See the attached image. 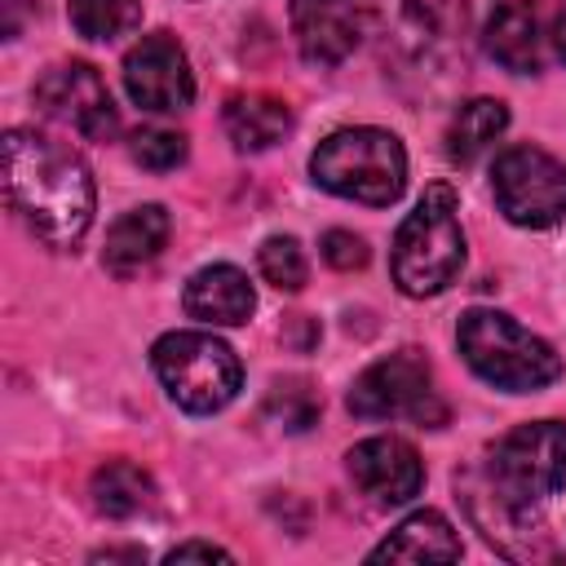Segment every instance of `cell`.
Returning <instances> with one entry per match:
<instances>
[{
	"label": "cell",
	"instance_id": "1",
	"mask_svg": "<svg viewBox=\"0 0 566 566\" xmlns=\"http://www.w3.org/2000/svg\"><path fill=\"white\" fill-rule=\"evenodd\" d=\"M566 482V424L562 420H531L509 429L486 460L464 473L460 491L491 544L509 553V535L544 539L539 509L562 491Z\"/></svg>",
	"mask_w": 566,
	"mask_h": 566
},
{
	"label": "cell",
	"instance_id": "2",
	"mask_svg": "<svg viewBox=\"0 0 566 566\" xmlns=\"http://www.w3.org/2000/svg\"><path fill=\"white\" fill-rule=\"evenodd\" d=\"M4 195L22 226L53 252H75L97 208L88 164L35 128L4 133Z\"/></svg>",
	"mask_w": 566,
	"mask_h": 566
},
{
	"label": "cell",
	"instance_id": "3",
	"mask_svg": "<svg viewBox=\"0 0 566 566\" xmlns=\"http://www.w3.org/2000/svg\"><path fill=\"white\" fill-rule=\"evenodd\" d=\"M389 270L402 296H438L447 292L460 270H464V230H460V203L447 181L424 186L416 208L402 217L394 248H389Z\"/></svg>",
	"mask_w": 566,
	"mask_h": 566
},
{
	"label": "cell",
	"instance_id": "4",
	"mask_svg": "<svg viewBox=\"0 0 566 566\" xmlns=\"http://www.w3.org/2000/svg\"><path fill=\"white\" fill-rule=\"evenodd\" d=\"M455 345L469 371L504 394H535L562 376L557 349L504 310H464L455 323Z\"/></svg>",
	"mask_w": 566,
	"mask_h": 566
},
{
	"label": "cell",
	"instance_id": "5",
	"mask_svg": "<svg viewBox=\"0 0 566 566\" xmlns=\"http://www.w3.org/2000/svg\"><path fill=\"white\" fill-rule=\"evenodd\" d=\"M310 177L327 195H340V199H354L367 208H385L407 186V150L394 133L371 128V124L336 128L314 146Z\"/></svg>",
	"mask_w": 566,
	"mask_h": 566
},
{
	"label": "cell",
	"instance_id": "6",
	"mask_svg": "<svg viewBox=\"0 0 566 566\" xmlns=\"http://www.w3.org/2000/svg\"><path fill=\"white\" fill-rule=\"evenodd\" d=\"M150 367L168 398L190 416H212L234 402L243 367L234 349L212 332H168L150 345Z\"/></svg>",
	"mask_w": 566,
	"mask_h": 566
},
{
	"label": "cell",
	"instance_id": "7",
	"mask_svg": "<svg viewBox=\"0 0 566 566\" xmlns=\"http://www.w3.org/2000/svg\"><path fill=\"white\" fill-rule=\"evenodd\" d=\"M345 402L358 420H411L420 429H438L447 420V402L438 398L433 367L420 349H398L363 367Z\"/></svg>",
	"mask_w": 566,
	"mask_h": 566
},
{
	"label": "cell",
	"instance_id": "8",
	"mask_svg": "<svg viewBox=\"0 0 566 566\" xmlns=\"http://www.w3.org/2000/svg\"><path fill=\"white\" fill-rule=\"evenodd\" d=\"M363 31L376 35L385 57L407 66H433L455 49L464 27L460 0H358Z\"/></svg>",
	"mask_w": 566,
	"mask_h": 566
},
{
	"label": "cell",
	"instance_id": "9",
	"mask_svg": "<svg viewBox=\"0 0 566 566\" xmlns=\"http://www.w3.org/2000/svg\"><path fill=\"white\" fill-rule=\"evenodd\" d=\"M495 208L522 230H553L566 221V164L539 146H509L491 164Z\"/></svg>",
	"mask_w": 566,
	"mask_h": 566
},
{
	"label": "cell",
	"instance_id": "10",
	"mask_svg": "<svg viewBox=\"0 0 566 566\" xmlns=\"http://www.w3.org/2000/svg\"><path fill=\"white\" fill-rule=\"evenodd\" d=\"M35 106L40 115L66 124L71 133L88 142H111L119 133V111L102 84V75L88 62H57L35 80Z\"/></svg>",
	"mask_w": 566,
	"mask_h": 566
},
{
	"label": "cell",
	"instance_id": "11",
	"mask_svg": "<svg viewBox=\"0 0 566 566\" xmlns=\"http://www.w3.org/2000/svg\"><path fill=\"white\" fill-rule=\"evenodd\" d=\"M124 88L150 115H177V111H186L195 102V75H190L186 49L168 31L142 35L124 53Z\"/></svg>",
	"mask_w": 566,
	"mask_h": 566
},
{
	"label": "cell",
	"instance_id": "12",
	"mask_svg": "<svg viewBox=\"0 0 566 566\" xmlns=\"http://www.w3.org/2000/svg\"><path fill=\"white\" fill-rule=\"evenodd\" d=\"M345 469H349L354 486H358L371 504H380V509L407 504V500H416L420 486H424V464H420L416 447L402 442V438H394V433L363 438L358 447H349Z\"/></svg>",
	"mask_w": 566,
	"mask_h": 566
},
{
	"label": "cell",
	"instance_id": "13",
	"mask_svg": "<svg viewBox=\"0 0 566 566\" xmlns=\"http://www.w3.org/2000/svg\"><path fill=\"white\" fill-rule=\"evenodd\" d=\"M287 18L301 57L314 66H340L367 35L358 0H292Z\"/></svg>",
	"mask_w": 566,
	"mask_h": 566
},
{
	"label": "cell",
	"instance_id": "14",
	"mask_svg": "<svg viewBox=\"0 0 566 566\" xmlns=\"http://www.w3.org/2000/svg\"><path fill=\"white\" fill-rule=\"evenodd\" d=\"M482 44L513 75L544 71V13H539V4L535 0H500L486 13Z\"/></svg>",
	"mask_w": 566,
	"mask_h": 566
},
{
	"label": "cell",
	"instance_id": "15",
	"mask_svg": "<svg viewBox=\"0 0 566 566\" xmlns=\"http://www.w3.org/2000/svg\"><path fill=\"white\" fill-rule=\"evenodd\" d=\"M186 314L208 323V327H239L252 318L256 310V292L248 283V274L239 265H203L190 274L186 283V296H181Z\"/></svg>",
	"mask_w": 566,
	"mask_h": 566
},
{
	"label": "cell",
	"instance_id": "16",
	"mask_svg": "<svg viewBox=\"0 0 566 566\" xmlns=\"http://www.w3.org/2000/svg\"><path fill=\"white\" fill-rule=\"evenodd\" d=\"M164 243H168V212H164L159 203H142V208L124 212V217L106 230L102 265H106L115 279H128V274H137L142 265H150Z\"/></svg>",
	"mask_w": 566,
	"mask_h": 566
},
{
	"label": "cell",
	"instance_id": "17",
	"mask_svg": "<svg viewBox=\"0 0 566 566\" xmlns=\"http://www.w3.org/2000/svg\"><path fill=\"white\" fill-rule=\"evenodd\" d=\"M460 553L464 548L451 522L433 509H416L371 548V562H460Z\"/></svg>",
	"mask_w": 566,
	"mask_h": 566
},
{
	"label": "cell",
	"instance_id": "18",
	"mask_svg": "<svg viewBox=\"0 0 566 566\" xmlns=\"http://www.w3.org/2000/svg\"><path fill=\"white\" fill-rule=\"evenodd\" d=\"M221 124L239 150H270L292 128V106L274 93H234L221 111Z\"/></svg>",
	"mask_w": 566,
	"mask_h": 566
},
{
	"label": "cell",
	"instance_id": "19",
	"mask_svg": "<svg viewBox=\"0 0 566 566\" xmlns=\"http://www.w3.org/2000/svg\"><path fill=\"white\" fill-rule=\"evenodd\" d=\"M88 495H93V509L102 517H115V522H128L137 513H146L155 504V482L142 464L133 460H106L93 482H88Z\"/></svg>",
	"mask_w": 566,
	"mask_h": 566
},
{
	"label": "cell",
	"instance_id": "20",
	"mask_svg": "<svg viewBox=\"0 0 566 566\" xmlns=\"http://www.w3.org/2000/svg\"><path fill=\"white\" fill-rule=\"evenodd\" d=\"M509 128V106L500 97H473L451 115L447 128V155L451 164H473L482 150H491L500 142V133Z\"/></svg>",
	"mask_w": 566,
	"mask_h": 566
},
{
	"label": "cell",
	"instance_id": "21",
	"mask_svg": "<svg viewBox=\"0 0 566 566\" xmlns=\"http://www.w3.org/2000/svg\"><path fill=\"white\" fill-rule=\"evenodd\" d=\"M66 18L84 40H119L142 27V0H66Z\"/></svg>",
	"mask_w": 566,
	"mask_h": 566
},
{
	"label": "cell",
	"instance_id": "22",
	"mask_svg": "<svg viewBox=\"0 0 566 566\" xmlns=\"http://www.w3.org/2000/svg\"><path fill=\"white\" fill-rule=\"evenodd\" d=\"M323 411V398L314 394L310 380L301 376H287V380H274V389L265 394V416L283 429V433H305Z\"/></svg>",
	"mask_w": 566,
	"mask_h": 566
},
{
	"label": "cell",
	"instance_id": "23",
	"mask_svg": "<svg viewBox=\"0 0 566 566\" xmlns=\"http://www.w3.org/2000/svg\"><path fill=\"white\" fill-rule=\"evenodd\" d=\"M256 265H261V279L279 292H301L305 279H310V265H305V252L292 234H270L256 252Z\"/></svg>",
	"mask_w": 566,
	"mask_h": 566
},
{
	"label": "cell",
	"instance_id": "24",
	"mask_svg": "<svg viewBox=\"0 0 566 566\" xmlns=\"http://www.w3.org/2000/svg\"><path fill=\"white\" fill-rule=\"evenodd\" d=\"M186 137L181 133H172V128H142V133H133V142H128V155L142 164V168H150V172H172L177 164H186Z\"/></svg>",
	"mask_w": 566,
	"mask_h": 566
},
{
	"label": "cell",
	"instance_id": "25",
	"mask_svg": "<svg viewBox=\"0 0 566 566\" xmlns=\"http://www.w3.org/2000/svg\"><path fill=\"white\" fill-rule=\"evenodd\" d=\"M323 261L332 270H363L367 265V243L354 230H327L323 234Z\"/></svg>",
	"mask_w": 566,
	"mask_h": 566
},
{
	"label": "cell",
	"instance_id": "26",
	"mask_svg": "<svg viewBox=\"0 0 566 566\" xmlns=\"http://www.w3.org/2000/svg\"><path fill=\"white\" fill-rule=\"evenodd\" d=\"M190 557H199V562H230V553H226V548H217V544H203V539L177 544V548L168 553V562H172V566H177V562H190Z\"/></svg>",
	"mask_w": 566,
	"mask_h": 566
},
{
	"label": "cell",
	"instance_id": "27",
	"mask_svg": "<svg viewBox=\"0 0 566 566\" xmlns=\"http://www.w3.org/2000/svg\"><path fill=\"white\" fill-rule=\"evenodd\" d=\"M0 13H4V22H0V31H4V40H18V31H22V0H0Z\"/></svg>",
	"mask_w": 566,
	"mask_h": 566
},
{
	"label": "cell",
	"instance_id": "28",
	"mask_svg": "<svg viewBox=\"0 0 566 566\" xmlns=\"http://www.w3.org/2000/svg\"><path fill=\"white\" fill-rule=\"evenodd\" d=\"M548 40H553V49H557V57L566 62V4L553 13V27H548Z\"/></svg>",
	"mask_w": 566,
	"mask_h": 566
}]
</instances>
